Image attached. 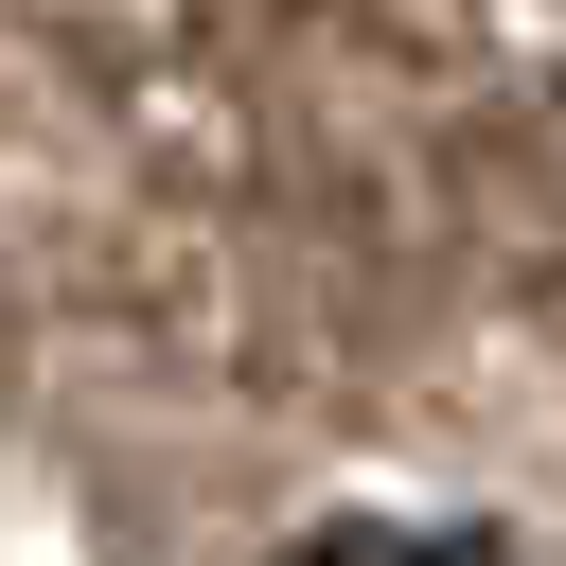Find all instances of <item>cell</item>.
I'll use <instances>...</instances> for the list:
<instances>
[{
  "label": "cell",
  "mask_w": 566,
  "mask_h": 566,
  "mask_svg": "<svg viewBox=\"0 0 566 566\" xmlns=\"http://www.w3.org/2000/svg\"><path fill=\"white\" fill-rule=\"evenodd\" d=\"M283 566H513V548L460 531V513H336V531H301Z\"/></svg>",
  "instance_id": "cell-1"
}]
</instances>
